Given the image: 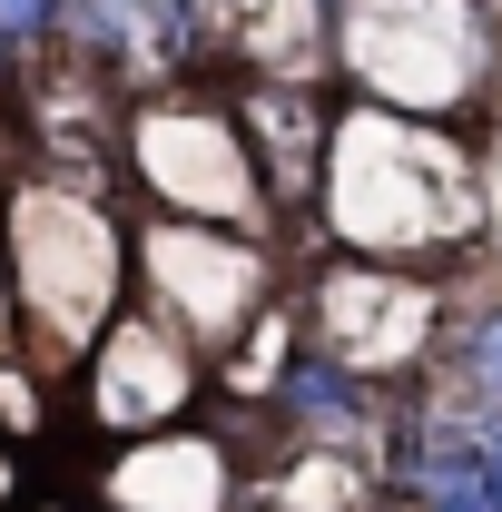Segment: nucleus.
I'll list each match as a JSON object with an SVG mask.
<instances>
[{
  "label": "nucleus",
  "instance_id": "f257e3e1",
  "mask_svg": "<svg viewBox=\"0 0 502 512\" xmlns=\"http://www.w3.org/2000/svg\"><path fill=\"white\" fill-rule=\"evenodd\" d=\"M69 0H0V50H30V40H50L60 30Z\"/></svg>",
  "mask_w": 502,
  "mask_h": 512
},
{
  "label": "nucleus",
  "instance_id": "f03ea898",
  "mask_svg": "<svg viewBox=\"0 0 502 512\" xmlns=\"http://www.w3.org/2000/svg\"><path fill=\"white\" fill-rule=\"evenodd\" d=\"M463 375H473V384H483V394L502 404V306L473 325V335H463Z\"/></svg>",
  "mask_w": 502,
  "mask_h": 512
},
{
  "label": "nucleus",
  "instance_id": "7ed1b4c3",
  "mask_svg": "<svg viewBox=\"0 0 502 512\" xmlns=\"http://www.w3.org/2000/svg\"><path fill=\"white\" fill-rule=\"evenodd\" d=\"M473 453H483V493H493V512H502V414L473 434Z\"/></svg>",
  "mask_w": 502,
  "mask_h": 512
},
{
  "label": "nucleus",
  "instance_id": "20e7f679",
  "mask_svg": "<svg viewBox=\"0 0 502 512\" xmlns=\"http://www.w3.org/2000/svg\"><path fill=\"white\" fill-rule=\"evenodd\" d=\"M384 512H424V503H384Z\"/></svg>",
  "mask_w": 502,
  "mask_h": 512
}]
</instances>
